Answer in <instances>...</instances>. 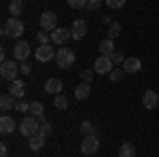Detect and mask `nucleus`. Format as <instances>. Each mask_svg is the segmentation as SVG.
Wrapping results in <instances>:
<instances>
[{
  "label": "nucleus",
  "mask_w": 159,
  "mask_h": 157,
  "mask_svg": "<svg viewBox=\"0 0 159 157\" xmlns=\"http://www.w3.org/2000/svg\"><path fill=\"white\" fill-rule=\"evenodd\" d=\"M25 25L24 21L19 19V17H11V19H7L4 24H2V36H9V38H19L24 34Z\"/></svg>",
  "instance_id": "1"
},
{
  "label": "nucleus",
  "mask_w": 159,
  "mask_h": 157,
  "mask_svg": "<svg viewBox=\"0 0 159 157\" xmlns=\"http://www.w3.org/2000/svg\"><path fill=\"white\" fill-rule=\"evenodd\" d=\"M55 62H57V66L60 68H70L74 62H76V55H74V51L70 47H60L55 51Z\"/></svg>",
  "instance_id": "2"
},
{
  "label": "nucleus",
  "mask_w": 159,
  "mask_h": 157,
  "mask_svg": "<svg viewBox=\"0 0 159 157\" xmlns=\"http://www.w3.org/2000/svg\"><path fill=\"white\" fill-rule=\"evenodd\" d=\"M21 72L19 70V66H17V62L13 60H2V64H0V76L4 79V81H15L17 79V74Z\"/></svg>",
  "instance_id": "3"
},
{
  "label": "nucleus",
  "mask_w": 159,
  "mask_h": 157,
  "mask_svg": "<svg viewBox=\"0 0 159 157\" xmlns=\"http://www.w3.org/2000/svg\"><path fill=\"white\" fill-rule=\"evenodd\" d=\"M19 134L21 136H25V138H30V136H34V134H38V130H40V121L36 119V117H25V119H21V123H19Z\"/></svg>",
  "instance_id": "4"
},
{
  "label": "nucleus",
  "mask_w": 159,
  "mask_h": 157,
  "mask_svg": "<svg viewBox=\"0 0 159 157\" xmlns=\"http://www.w3.org/2000/svg\"><path fill=\"white\" fill-rule=\"evenodd\" d=\"M98 149H100V140L96 134L83 138V142H81V153L83 155H93V153H98Z\"/></svg>",
  "instance_id": "5"
},
{
  "label": "nucleus",
  "mask_w": 159,
  "mask_h": 157,
  "mask_svg": "<svg viewBox=\"0 0 159 157\" xmlns=\"http://www.w3.org/2000/svg\"><path fill=\"white\" fill-rule=\"evenodd\" d=\"M38 25H40V30H47V32H53L55 28H57V15L53 11H45L40 15V19H38Z\"/></svg>",
  "instance_id": "6"
},
{
  "label": "nucleus",
  "mask_w": 159,
  "mask_h": 157,
  "mask_svg": "<svg viewBox=\"0 0 159 157\" xmlns=\"http://www.w3.org/2000/svg\"><path fill=\"white\" fill-rule=\"evenodd\" d=\"M112 68H115V64L110 60V55H100L98 60H96V64H93V70L98 74H110Z\"/></svg>",
  "instance_id": "7"
},
{
  "label": "nucleus",
  "mask_w": 159,
  "mask_h": 157,
  "mask_svg": "<svg viewBox=\"0 0 159 157\" xmlns=\"http://www.w3.org/2000/svg\"><path fill=\"white\" fill-rule=\"evenodd\" d=\"M70 38H72V32H70V30H66V28H55V30L51 32V43L61 45V47H64Z\"/></svg>",
  "instance_id": "8"
},
{
  "label": "nucleus",
  "mask_w": 159,
  "mask_h": 157,
  "mask_svg": "<svg viewBox=\"0 0 159 157\" xmlns=\"http://www.w3.org/2000/svg\"><path fill=\"white\" fill-rule=\"evenodd\" d=\"M13 58L17 62H25L30 58V43H25V40H19L15 47H13Z\"/></svg>",
  "instance_id": "9"
},
{
  "label": "nucleus",
  "mask_w": 159,
  "mask_h": 157,
  "mask_svg": "<svg viewBox=\"0 0 159 157\" xmlns=\"http://www.w3.org/2000/svg\"><path fill=\"white\" fill-rule=\"evenodd\" d=\"M142 106L147 110H153L159 106V94L155 91V89H148V91H144V96H142Z\"/></svg>",
  "instance_id": "10"
},
{
  "label": "nucleus",
  "mask_w": 159,
  "mask_h": 157,
  "mask_svg": "<svg viewBox=\"0 0 159 157\" xmlns=\"http://www.w3.org/2000/svg\"><path fill=\"white\" fill-rule=\"evenodd\" d=\"M34 55H36L38 62H45V64H47V62H51L53 58H55V49L51 47V45H38Z\"/></svg>",
  "instance_id": "11"
},
{
  "label": "nucleus",
  "mask_w": 159,
  "mask_h": 157,
  "mask_svg": "<svg viewBox=\"0 0 159 157\" xmlns=\"http://www.w3.org/2000/svg\"><path fill=\"white\" fill-rule=\"evenodd\" d=\"M25 89H28V85H25V81H21V79H15V81L9 83V94H13V96L19 98V100L25 96Z\"/></svg>",
  "instance_id": "12"
},
{
  "label": "nucleus",
  "mask_w": 159,
  "mask_h": 157,
  "mask_svg": "<svg viewBox=\"0 0 159 157\" xmlns=\"http://www.w3.org/2000/svg\"><path fill=\"white\" fill-rule=\"evenodd\" d=\"M140 68H142V62L138 58H125V62H123L125 74H136V72H140Z\"/></svg>",
  "instance_id": "13"
},
{
  "label": "nucleus",
  "mask_w": 159,
  "mask_h": 157,
  "mask_svg": "<svg viewBox=\"0 0 159 157\" xmlns=\"http://www.w3.org/2000/svg\"><path fill=\"white\" fill-rule=\"evenodd\" d=\"M70 32H72L74 40H81V38L87 34V21L85 19H76V21L72 24V30H70Z\"/></svg>",
  "instance_id": "14"
},
{
  "label": "nucleus",
  "mask_w": 159,
  "mask_h": 157,
  "mask_svg": "<svg viewBox=\"0 0 159 157\" xmlns=\"http://www.w3.org/2000/svg\"><path fill=\"white\" fill-rule=\"evenodd\" d=\"M17 127H19V125L13 121V117H9V115H2V119H0V132H2V134H13Z\"/></svg>",
  "instance_id": "15"
},
{
  "label": "nucleus",
  "mask_w": 159,
  "mask_h": 157,
  "mask_svg": "<svg viewBox=\"0 0 159 157\" xmlns=\"http://www.w3.org/2000/svg\"><path fill=\"white\" fill-rule=\"evenodd\" d=\"M61 89H64V83H61L60 79H47V83H45V91L47 94L57 96V94H61Z\"/></svg>",
  "instance_id": "16"
},
{
  "label": "nucleus",
  "mask_w": 159,
  "mask_h": 157,
  "mask_svg": "<svg viewBox=\"0 0 159 157\" xmlns=\"http://www.w3.org/2000/svg\"><path fill=\"white\" fill-rule=\"evenodd\" d=\"M45 140H47V136H43V134L38 132L34 134V136H30V151H40L43 149V145H45Z\"/></svg>",
  "instance_id": "17"
},
{
  "label": "nucleus",
  "mask_w": 159,
  "mask_h": 157,
  "mask_svg": "<svg viewBox=\"0 0 159 157\" xmlns=\"http://www.w3.org/2000/svg\"><path fill=\"white\" fill-rule=\"evenodd\" d=\"M17 102H15V96L13 94H4V96H0V110L2 113H7V110H11Z\"/></svg>",
  "instance_id": "18"
},
{
  "label": "nucleus",
  "mask_w": 159,
  "mask_h": 157,
  "mask_svg": "<svg viewBox=\"0 0 159 157\" xmlns=\"http://www.w3.org/2000/svg\"><path fill=\"white\" fill-rule=\"evenodd\" d=\"M89 94H91V87H89V83H81V85H76V89H74V96H76V100H87V98H89Z\"/></svg>",
  "instance_id": "19"
},
{
  "label": "nucleus",
  "mask_w": 159,
  "mask_h": 157,
  "mask_svg": "<svg viewBox=\"0 0 159 157\" xmlns=\"http://www.w3.org/2000/svg\"><path fill=\"white\" fill-rule=\"evenodd\" d=\"M115 53V43H112V38H104L102 43H100V55H112Z\"/></svg>",
  "instance_id": "20"
},
{
  "label": "nucleus",
  "mask_w": 159,
  "mask_h": 157,
  "mask_svg": "<svg viewBox=\"0 0 159 157\" xmlns=\"http://www.w3.org/2000/svg\"><path fill=\"white\" fill-rule=\"evenodd\" d=\"M9 11H11V17H19L24 13V0H11Z\"/></svg>",
  "instance_id": "21"
},
{
  "label": "nucleus",
  "mask_w": 159,
  "mask_h": 157,
  "mask_svg": "<svg viewBox=\"0 0 159 157\" xmlns=\"http://www.w3.org/2000/svg\"><path fill=\"white\" fill-rule=\"evenodd\" d=\"M119 157H136V146L132 142H123L119 149Z\"/></svg>",
  "instance_id": "22"
},
{
  "label": "nucleus",
  "mask_w": 159,
  "mask_h": 157,
  "mask_svg": "<svg viewBox=\"0 0 159 157\" xmlns=\"http://www.w3.org/2000/svg\"><path fill=\"white\" fill-rule=\"evenodd\" d=\"M28 113H30V117H43V113H45V109H43V104H40V102H32V104H30V110H28Z\"/></svg>",
  "instance_id": "23"
},
{
  "label": "nucleus",
  "mask_w": 159,
  "mask_h": 157,
  "mask_svg": "<svg viewBox=\"0 0 159 157\" xmlns=\"http://www.w3.org/2000/svg\"><path fill=\"white\" fill-rule=\"evenodd\" d=\"M79 130H81L83 136H91V134H96V127H93V123H91V121H83Z\"/></svg>",
  "instance_id": "24"
},
{
  "label": "nucleus",
  "mask_w": 159,
  "mask_h": 157,
  "mask_svg": "<svg viewBox=\"0 0 159 157\" xmlns=\"http://www.w3.org/2000/svg\"><path fill=\"white\" fill-rule=\"evenodd\" d=\"M123 76H125V70H123V68H112V72L108 74V79L112 81V83H119V81H123Z\"/></svg>",
  "instance_id": "25"
},
{
  "label": "nucleus",
  "mask_w": 159,
  "mask_h": 157,
  "mask_svg": "<svg viewBox=\"0 0 159 157\" xmlns=\"http://www.w3.org/2000/svg\"><path fill=\"white\" fill-rule=\"evenodd\" d=\"M53 104H55V109H60V110L68 109V98L61 96V94H57V96H55V100H53Z\"/></svg>",
  "instance_id": "26"
},
{
  "label": "nucleus",
  "mask_w": 159,
  "mask_h": 157,
  "mask_svg": "<svg viewBox=\"0 0 159 157\" xmlns=\"http://www.w3.org/2000/svg\"><path fill=\"white\" fill-rule=\"evenodd\" d=\"M36 38H38V43H40V45H49V43H51V34L47 32V30H38Z\"/></svg>",
  "instance_id": "27"
},
{
  "label": "nucleus",
  "mask_w": 159,
  "mask_h": 157,
  "mask_svg": "<svg viewBox=\"0 0 159 157\" xmlns=\"http://www.w3.org/2000/svg\"><path fill=\"white\" fill-rule=\"evenodd\" d=\"M119 34H121V24H117V21H115V24H110V28H108V38H117Z\"/></svg>",
  "instance_id": "28"
},
{
  "label": "nucleus",
  "mask_w": 159,
  "mask_h": 157,
  "mask_svg": "<svg viewBox=\"0 0 159 157\" xmlns=\"http://www.w3.org/2000/svg\"><path fill=\"white\" fill-rule=\"evenodd\" d=\"M93 76H96V70H83V72H81V79H83V83H89V85H91Z\"/></svg>",
  "instance_id": "29"
},
{
  "label": "nucleus",
  "mask_w": 159,
  "mask_h": 157,
  "mask_svg": "<svg viewBox=\"0 0 159 157\" xmlns=\"http://www.w3.org/2000/svg\"><path fill=\"white\" fill-rule=\"evenodd\" d=\"M66 2L72 9H87V0H66Z\"/></svg>",
  "instance_id": "30"
},
{
  "label": "nucleus",
  "mask_w": 159,
  "mask_h": 157,
  "mask_svg": "<svg viewBox=\"0 0 159 157\" xmlns=\"http://www.w3.org/2000/svg\"><path fill=\"white\" fill-rule=\"evenodd\" d=\"M110 60H112V64H115V66H119V64H123V62H125V55H123L121 51H115V53L110 55Z\"/></svg>",
  "instance_id": "31"
},
{
  "label": "nucleus",
  "mask_w": 159,
  "mask_h": 157,
  "mask_svg": "<svg viewBox=\"0 0 159 157\" xmlns=\"http://www.w3.org/2000/svg\"><path fill=\"white\" fill-rule=\"evenodd\" d=\"M102 0H87V11H100Z\"/></svg>",
  "instance_id": "32"
},
{
  "label": "nucleus",
  "mask_w": 159,
  "mask_h": 157,
  "mask_svg": "<svg viewBox=\"0 0 159 157\" xmlns=\"http://www.w3.org/2000/svg\"><path fill=\"white\" fill-rule=\"evenodd\" d=\"M15 109L19 110V113H28V110H30V104H28V102H24V100H17Z\"/></svg>",
  "instance_id": "33"
},
{
  "label": "nucleus",
  "mask_w": 159,
  "mask_h": 157,
  "mask_svg": "<svg viewBox=\"0 0 159 157\" xmlns=\"http://www.w3.org/2000/svg\"><path fill=\"white\" fill-rule=\"evenodd\" d=\"M106 4H108L110 9H121L123 4H125V0H106Z\"/></svg>",
  "instance_id": "34"
},
{
  "label": "nucleus",
  "mask_w": 159,
  "mask_h": 157,
  "mask_svg": "<svg viewBox=\"0 0 159 157\" xmlns=\"http://www.w3.org/2000/svg\"><path fill=\"white\" fill-rule=\"evenodd\" d=\"M19 70L24 74H30L32 72V66H30V62H19Z\"/></svg>",
  "instance_id": "35"
},
{
  "label": "nucleus",
  "mask_w": 159,
  "mask_h": 157,
  "mask_svg": "<svg viewBox=\"0 0 159 157\" xmlns=\"http://www.w3.org/2000/svg\"><path fill=\"white\" fill-rule=\"evenodd\" d=\"M38 132L43 134V136H49V134H51V123H49V121H47V123H43Z\"/></svg>",
  "instance_id": "36"
},
{
  "label": "nucleus",
  "mask_w": 159,
  "mask_h": 157,
  "mask_svg": "<svg viewBox=\"0 0 159 157\" xmlns=\"http://www.w3.org/2000/svg\"><path fill=\"white\" fill-rule=\"evenodd\" d=\"M9 155V149H7V145H0V157H7Z\"/></svg>",
  "instance_id": "37"
}]
</instances>
